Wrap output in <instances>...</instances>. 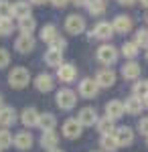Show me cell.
Returning <instances> with one entry per match:
<instances>
[{
  "mask_svg": "<svg viewBox=\"0 0 148 152\" xmlns=\"http://www.w3.org/2000/svg\"><path fill=\"white\" fill-rule=\"evenodd\" d=\"M31 83V71L18 65V67H12V71L8 73V85L14 89H24L26 85Z\"/></svg>",
  "mask_w": 148,
  "mask_h": 152,
  "instance_id": "cell-1",
  "label": "cell"
},
{
  "mask_svg": "<svg viewBox=\"0 0 148 152\" xmlns=\"http://www.w3.org/2000/svg\"><path fill=\"white\" fill-rule=\"evenodd\" d=\"M55 102L63 112H71L75 105H77V94L69 87H61L57 94H55Z\"/></svg>",
  "mask_w": 148,
  "mask_h": 152,
  "instance_id": "cell-2",
  "label": "cell"
},
{
  "mask_svg": "<svg viewBox=\"0 0 148 152\" xmlns=\"http://www.w3.org/2000/svg\"><path fill=\"white\" fill-rule=\"evenodd\" d=\"M97 61L102 63V65H106V67H110V65H114L116 61H118V57H120V51L114 47V45H110V43H103V45H100L97 47Z\"/></svg>",
  "mask_w": 148,
  "mask_h": 152,
  "instance_id": "cell-3",
  "label": "cell"
},
{
  "mask_svg": "<svg viewBox=\"0 0 148 152\" xmlns=\"http://www.w3.org/2000/svg\"><path fill=\"white\" fill-rule=\"evenodd\" d=\"M61 132H63V136H65L67 140H77L81 134H83V126L77 122V118H69V120L63 122Z\"/></svg>",
  "mask_w": 148,
  "mask_h": 152,
  "instance_id": "cell-4",
  "label": "cell"
},
{
  "mask_svg": "<svg viewBox=\"0 0 148 152\" xmlns=\"http://www.w3.org/2000/svg\"><path fill=\"white\" fill-rule=\"evenodd\" d=\"M114 33H116V31H114V26H112V23H108V20H100V23L89 31V37L100 39V41H110V39L114 37Z\"/></svg>",
  "mask_w": 148,
  "mask_h": 152,
  "instance_id": "cell-5",
  "label": "cell"
},
{
  "mask_svg": "<svg viewBox=\"0 0 148 152\" xmlns=\"http://www.w3.org/2000/svg\"><path fill=\"white\" fill-rule=\"evenodd\" d=\"M77 94H79L81 97H85V99H93L95 95L100 94V85L95 83V79H91V77H83L79 81Z\"/></svg>",
  "mask_w": 148,
  "mask_h": 152,
  "instance_id": "cell-6",
  "label": "cell"
},
{
  "mask_svg": "<svg viewBox=\"0 0 148 152\" xmlns=\"http://www.w3.org/2000/svg\"><path fill=\"white\" fill-rule=\"evenodd\" d=\"M97 120H100V118H97V112H95L93 105H85V107H81L79 112H77V122H79L83 128L95 126Z\"/></svg>",
  "mask_w": 148,
  "mask_h": 152,
  "instance_id": "cell-7",
  "label": "cell"
},
{
  "mask_svg": "<svg viewBox=\"0 0 148 152\" xmlns=\"http://www.w3.org/2000/svg\"><path fill=\"white\" fill-rule=\"evenodd\" d=\"M65 31L69 35H81L85 33V18L81 14H69L65 18Z\"/></svg>",
  "mask_w": 148,
  "mask_h": 152,
  "instance_id": "cell-8",
  "label": "cell"
},
{
  "mask_svg": "<svg viewBox=\"0 0 148 152\" xmlns=\"http://www.w3.org/2000/svg\"><path fill=\"white\" fill-rule=\"evenodd\" d=\"M118 79V75H116V71L112 67H103V69L97 71V75H95V83L100 85V89L102 87H112Z\"/></svg>",
  "mask_w": 148,
  "mask_h": 152,
  "instance_id": "cell-9",
  "label": "cell"
},
{
  "mask_svg": "<svg viewBox=\"0 0 148 152\" xmlns=\"http://www.w3.org/2000/svg\"><path fill=\"white\" fill-rule=\"evenodd\" d=\"M34 87H37V91H41V94H49V91H53V87H55V77H53L51 73H39V75L34 77Z\"/></svg>",
  "mask_w": 148,
  "mask_h": 152,
  "instance_id": "cell-10",
  "label": "cell"
},
{
  "mask_svg": "<svg viewBox=\"0 0 148 152\" xmlns=\"http://www.w3.org/2000/svg\"><path fill=\"white\" fill-rule=\"evenodd\" d=\"M57 79L61 83H71L77 79V67L73 63H63L57 69Z\"/></svg>",
  "mask_w": 148,
  "mask_h": 152,
  "instance_id": "cell-11",
  "label": "cell"
},
{
  "mask_svg": "<svg viewBox=\"0 0 148 152\" xmlns=\"http://www.w3.org/2000/svg\"><path fill=\"white\" fill-rule=\"evenodd\" d=\"M34 47H37V41H34L33 35H21L14 41V51H18V53H23V55L34 51Z\"/></svg>",
  "mask_w": 148,
  "mask_h": 152,
  "instance_id": "cell-12",
  "label": "cell"
},
{
  "mask_svg": "<svg viewBox=\"0 0 148 152\" xmlns=\"http://www.w3.org/2000/svg\"><path fill=\"white\" fill-rule=\"evenodd\" d=\"M114 136H116V140H118V146L124 148V146H130L134 142V130L130 128V126H120V128H116Z\"/></svg>",
  "mask_w": 148,
  "mask_h": 152,
  "instance_id": "cell-13",
  "label": "cell"
},
{
  "mask_svg": "<svg viewBox=\"0 0 148 152\" xmlns=\"http://www.w3.org/2000/svg\"><path fill=\"white\" fill-rule=\"evenodd\" d=\"M140 73H142V67L138 65V61H126L122 67V77L128 81H138Z\"/></svg>",
  "mask_w": 148,
  "mask_h": 152,
  "instance_id": "cell-14",
  "label": "cell"
},
{
  "mask_svg": "<svg viewBox=\"0 0 148 152\" xmlns=\"http://www.w3.org/2000/svg\"><path fill=\"white\" fill-rule=\"evenodd\" d=\"M39 118H41V114L34 107H24L21 112V122H23L24 128H37L39 126Z\"/></svg>",
  "mask_w": 148,
  "mask_h": 152,
  "instance_id": "cell-15",
  "label": "cell"
},
{
  "mask_svg": "<svg viewBox=\"0 0 148 152\" xmlns=\"http://www.w3.org/2000/svg\"><path fill=\"white\" fill-rule=\"evenodd\" d=\"M126 114L124 110V102H120V99H110L108 104H106V116L112 118V120H120V118Z\"/></svg>",
  "mask_w": 148,
  "mask_h": 152,
  "instance_id": "cell-16",
  "label": "cell"
},
{
  "mask_svg": "<svg viewBox=\"0 0 148 152\" xmlns=\"http://www.w3.org/2000/svg\"><path fill=\"white\" fill-rule=\"evenodd\" d=\"M34 144V138L31 132H26V130H23V132H18L16 136H14V148H18V150H31Z\"/></svg>",
  "mask_w": 148,
  "mask_h": 152,
  "instance_id": "cell-17",
  "label": "cell"
},
{
  "mask_svg": "<svg viewBox=\"0 0 148 152\" xmlns=\"http://www.w3.org/2000/svg\"><path fill=\"white\" fill-rule=\"evenodd\" d=\"M112 26H114L116 33H120V35H128V33L132 31L134 23H132L130 16H126V14H118V16L114 18V23H112Z\"/></svg>",
  "mask_w": 148,
  "mask_h": 152,
  "instance_id": "cell-18",
  "label": "cell"
},
{
  "mask_svg": "<svg viewBox=\"0 0 148 152\" xmlns=\"http://www.w3.org/2000/svg\"><path fill=\"white\" fill-rule=\"evenodd\" d=\"M12 16L14 18H26V16H33V8H31V2H24V0H16L12 2Z\"/></svg>",
  "mask_w": 148,
  "mask_h": 152,
  "instance_id": "cell-19",
  "label": "cell"
},
{
  "mask_svg": "<svg viewBox=\"0 0 148 152\" xmlns=\"http://www.w3.org/2000/svg\"><path fill=\"white\" fill-rule=\"evenodd\" d=\"M16 110L12 107V105H2L0 107V126L2 128H8V126H12L14 122H16Z\"/></svg>",
  "mask_w": 148,
  "mask_h": 152,
  "instance_id": "cell-20",
  "label": "cell"
},
{
  "mask_svg": "<svg viewBox=\"0 0 148 152\" xmlns=\"http://www.w3.org/2000/svg\"><path fill=\"white\" fill-rule=\"evenodd\" d=\"M142 107H144V102H142L140 97H136V95L126 97V102H124L126 114H130V116H138V114H142Z\"/></svg>",
  "mask_w": 148,
  "mask_h": 152,
  "instance_id": "cell-21",
  "label": "cell"
},
{
  "mask_svg": "<svg viewBox=\"0 0 148 152\" xmlns=\"http://www.w3.org/2000/svg\"><path fill=\"white\" fill-rule=\"evenodd\" d=\"M41 146L45 148V150H55L57 148V144H59V134L55 132V130H51V132H43L41 134Z\"/></svg>",
  "mask_w": 148,
  "mask_h": 152,
  "instance_id": "cell-22",
  "label": "cell"
},
{
  "mask_svg": "<svg viewBox=\"0 0 148 152\" xmlns=\"http://www.w3.org/2000/svg\"><path fill=\"white\" fill-rule=\"evenodd\" d=\"M39 37H41V41H43V43H49V45H51V43L59 37L57 24H43V26H41V31H39Z\"/></svg>",
  "mask_w": 148,
  "mask_h": 152,
  "instance_id": "cell-23",
  "label": "cell"
},
{
  "mask_svg": "<svg viewBox=\"0 0 148 152\" xmlns=\"http://www.w3.org/2000/svg\"><path fill=\"white\" fill-rule=\"evenodd\" d=\"M39 128L43 130V132H51V130L57 128V118H55V114H51V112L41 114V118H39Z\"/></svg>",
  "mask_w": 148,
  "mask_h": 152,
  "instance_id": "cell-24",
  "label": "cell"
},
{
  "mask_svg": "<svg viewBox=\"0 0 148 152\" xmlns=\"http://www.w3.org/2000/svg\"><path fill=\"white\" fill-rule=\"evenodd\" d=\"M45 63L49 65V67H57V69H59V67L63 65V53L49 47L45 51Z\"/></svg>",
  "mask_w": 148,
  "mask_h": 152,
  "instance_id": "cell-25",
  "label": "cell"
},
{
  "mask_svg": "<svg viewBox=\"0 0 148 152\" xmlns=\"http://www.w3.org/2000/svg\"><path fill=\"white\" fill-rule=\"evenodd\" d=\"M95 128H97V132H100L102 136H108V134H114V132H116V124H114V120H112V118L103 116V118L97 120Z\"/></svg>",
  "mask_w": 148,
  "mask_h": 152,
  "instance_id": "cell-26",
  "label": "cell"
},
{
  "mask_svg": "<svg viewBox=\"0 0 148 152\" xmlns=\"http://www.w3.org/2000/svg\"><path fill=\"white\" fill-rule=\"evenodd\" d=\"M120 53H122L128 61H136V57L140 55V47H138L134 41H126L124 45H122V49H120Z\"/></svg>",
  "mask_w": 148,
  "mask_h": 152,
  "instance_id": "cell-27",
  "label": "cell"
},
{
  "mask_svg": "<svg viewBox=\"0 0 148 152\" xmlns=\"http://www.w3.org/2000/svg\"><path fill=\"white\" fill-rule=\"evenodd\" d=\"M100 146H102L103 152H116L120 146H118V140H116L114 134H108V136H102L100 138Z\"/></svg>",
  "mask_w": 148,
  "mask_h": 152,
  "instance_id": "cell-28",
  "label": "cell"
},
{
  "mask_svg": "<svg viewBox=\"0 0 148 152\" xmlns=\"http://www.w3.org/2000/svg\"><path fill=\"white\" fill-rule=\"evenodd\" d=\"M106 8H108L106 0H89V4H87V12L91 16H102L106 12Z\"/></svg>",
  "mask_w": 148,
  "mask_h": 152,
  "instance_id": "cell-29",
  "label": "cell"
},
{
  "mask_svg": "<svg viewBox=\"0 0 148 152\" xmlns=\"http://www.w3.org/2000/svg\"><path fill=\"white\" fill-rule=\"evenodd\" d=\"M34 28H37V20L33 16H26V18H21L18 20V31L21 35H33Z\"/></svg>",
  "mask_w": 148,
  "mask_h": 152,
  "instance_id": "cell-30",
  "label": "cell"
},
{
  "mask_svg": "<svg viewBox=\"0 0 148 152\" xmlns=\"http://www.w3.org/2000/svg\"><path fill=\"white\" fill-rule=\"evenodd\" d=\"M132 95L144 99V97L148 95V79H138V81L132 85Z\"/></svg>",
  "mask_w": 148,
  "mask_h": 152,
  "instance_id": "cell-31",
  "label": "cell"
},
{
  "mask_svg": "<svg viewBox=\"0 0 148 152\" xmlns=\"http://www.w3.org/2000/svg\"><path fill=\"white\" fill-rule=\"evenodd\" d=\"M134 43L140 49H148V28H138L134 35Z\"/></svg>",
  "mask_w": 148,
  "mask_h": 152,
  "instance_id": "cell-32",
  "label": "cell"
},
{
  "mask_svg": "<svg viewBox=\"0 0 148 152\" xmlns=\"http://www.w3.org/2000/svg\"><path fill=\"white\" fill-rule=\"evenodd\" d=\"M12 144H14V138H12V134L8 132L6 128L0 130V150H6V148H10Z\"/></svg>",
  "mask_w": 148,
  "mask_h": 152,
  "instance_id": "cell-33",
  "label": "cell"
},
{
  "mask_svg": "<svg viewBox=\"0 0 148 152\" xmlns=\"http://www.w3.org/2000/svg\"><path fill=\"white\" fill-rule=\"evenodd\" d=\"M14 31V24L10 18H0V37H8Z\"/></svg>",
  "mask_w": 148,
  "mask_h": 152,
  "instance_id": "cell-34",
  "label": "cell"
},
{
  "mask_svg": "<svg viewBox=\"0 0 148 152\" xmlns=\"http://www.w3.org/2000/svg\"><path fill=\"white\" fill-rule=\"evenodd\" d=\"M12 16V4L8 0H0V18H10Z\"/></svg>",
  "mask_w": 148,
  "mask_h": 152,
  "instance_id": "cell-35",
  "label": "cell"
},
{
  "mask_svg": "<svg viewBox=\"0 0 148 152\" xmlns=\"http://www.w3.org/2000/svg\"><path fill=\"white\" fill-rule=\"evenodd\" d=\"M49 47H51V49H55V51H61V53H63V51L67 49V39H65V37H61V35H59L57 39H55V41H53V43L49 45Z\"/></svg>",
  "mask_w": 148,
  "mask_h": 152,
  "instance_id": "cell-36",
  "label": "cell"
},
{
  "mask_svg": "<svg viewBox=\"0 0 148 152\" xmlns=\"http://www.w3.org/2000/svg\"><path fill=\"white\" fill-rule=\"evenodd\" d=\"M8 63H10V53L4 47H0V69H6Z\"/></svg>",
  "mask_w": 148,
  "mask_h": 152,
  "instance_id": "cell-37",
  "label": "cell"
},
{
  "mask_svg": "<svg viewBox=\"0 0 148 152\" xmlns=\"http://www.w3.org/2000/svg\"><path fill=\"white\" fill-rule=\"evenodd\" d=\"M138 130H140V134L148 136V118H142V120L138 122Z\"/></svg>",
  "mask_w": 148,
  "mask_h": 152,
  "instance_id": "cell-38",
  "label": "cell"
},
{
  "mask_svg": "<svg viewBox=\"0 0 148 152\" xmlns=\"http://www.w3.org/2000/svg\"><path fill=\"white\" fill-rule=\"evenodd\" d=\"M49 2H51L55 8H65V6H67L71 0H49Z\"/></svg>",
  "mask_w": 148,
  "mask_h": 152,
  "instance_id": "cell-39",
  "label": "cell"
},
{
  "mask_svg": "<svg viewBox=\"0 0 148 152\" xmlns=\"http://www.w3.org/2000/svg\"><path fill=\"white\" fill-rule=\"evenodd\" d=\"M71 4H75V6L79 8V6H87V4H89V0H71Z\"/></svg>",
  "mask_w": 148,
  "mask_h": 152,
  "instance_id": "cell-40",
  "label": "cell"
},
{
  "mask_svg": "<svg viewBox=\"0 0 148 152\" xmlns=\"http://www.w3.org/2000/svg\"><path fill=\"white\" fill-rule=\"evenodd\" d=\"M118 2H120L122 6H132V4H136L138 0H118Z\"/></svg>",
  "mask_w": 148,
  "mask_h": 152,
  "instance_id": "cell-41",
  "label": "cell"
},
{
  "mask_svg": "<svg viewBox=\"0 0 148 152\" xmlns=\"http://www.w3.org/2000/svg\"><path fill=\"white\" fill-rule=\"evenodd\" d=\"M47 2H49V0H31V4H37V6H43Z\"/></svg>",
  "mask_w": 148,
  "mask_h": 152,
  "instance_id": "cell-42",
  "label": "cell"
},
{
  "mask_svg": "<svg viewBox=\"0 0 148 152\" xmlns=\"http://www.w3.org/2000/svg\"><path fill=\"white\" fill-rule=\"evenodd\" d=\"M140 4H142L144 8H148V0H140Z\"/></svg>",
  "mask_w": 148,
  "mask_h": 152,
  "instance_id": "cell-43",
  "label": "cell"
},
{
  "mask_svg": "<svg viewBox=\"0 0 148 152\" xmlns=\"http://www.w3.org/2000/svg\"><path fill=\"white\" fill-rule=\"evenodd\" d=\"M142 102H144V107H148V95L144 97V99H142Z\"/></svg>",
  "mask_w": 148,
  "mask_h": 152,
  "instance_id": "cell-44",
  "label": "cell"
},
{
  "mask_svg": "<svg viewBox=\"0 0 148 152\" xmlns=\"http://www.w3.org/2000/svg\"><path fill=\"white\" fill-rule=\"evenodd\" d=\"M4 105V97H2V94H0V107Z\"/></svg>",
  "mask_w": 148,
  "mask_h": 152,
  "instance_id": "cell-45",
  "label": "cell"
},
{
  "mask_svg": "<svg viewBox=\"0 0 148 152\" xmlns=\"http://www.w3.org/2000/svg\"><path fill=\"white\" fill-rule=\"evenodd\" d=\"M51 152H65V150H61V148H55V150H51Z\"/></svg>",
  "mask_w": 148,
  "mask_h": 152,
  "instance_id": "cell-46",
  "label": "cell"
},
{
  "mask_svg": "<svg viewBox=\"0 0 148 152\" xmlns=\"http://www.w3.org/2000/svg\"><path fill=\"white\" fill-rule=\"evenodd\" d=\"M146 61H148V51H146Z\"/></svg>",
  "mask_w": 148,
  "mask_h": 152,
  "instance_id": "cell-47",
  "label": "cell"
},
{
  "mask_svg": "<svg viewBox=\"0 0 148 152\" xmlns=\"http://www.w3.org/2000/svg\"><path fill=\"white\" fill-rule=\"evenodd\" d=\"M146 144H148V136H146Z\"/></svg>",
  "mask_w": 148,
  "mask_h": 152,
  "instance_id": "cell-48",
  "label": "cell"
},
{
  "mask_svg": "<svg viewBox=\"0 0 148 152\" xmlns=\"http://www.w3.org/2000/svg\"><path fill=\"white\" fill-rule=\"evenodd\" d=\"M146 23H148V16H146Z\"/></svg>",
  "mask_w": 148,
  "mask_h": 152,
  "instance_id": "cell-49",
  "label": "cell"
},
{
  "mask_svg": "<svg viewBox=\"0 0 148 152\" xmlns=\"http://www.w3.org/2000/svg\"><path fill=\"white\" fill-rule=\"evenodd\" d=\"M91 152H93V150H91Z\"/></svg>",
  "mask_w": 148,
  "mask_h": 152,
  "instance_id": "cell-50",
  "label": "cell"
},
{
  "mask_svg": "<svg viewBox=\"0 0 148 152\" xmlns=\"http://www.w3.org/2000/svg\"><path fill=\"white\" fill-rule=\"evenodd\" d=\"M0 152H2V150H0Z\"/></svg>",
  "mask_w": 148,
  "mask_h": 152,
  "instance_id": "cell-51",
  "label": "cell"
}]
</instances>
